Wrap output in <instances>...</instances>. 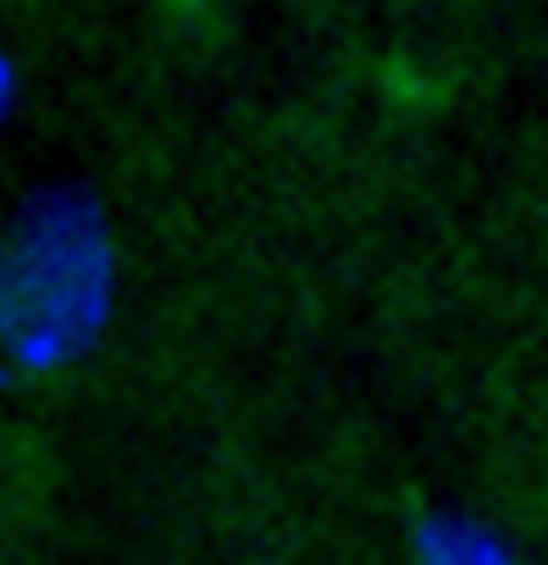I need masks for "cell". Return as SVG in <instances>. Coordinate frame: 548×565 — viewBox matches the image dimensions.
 I'll list each match as a JSON object with an SVG mask.
<instances>
[{"instance_id":"obj_1","label":"cell","mask_w":548,"mask_h":565,"mask_svg":"<svg viewBox=\"0 0 548 565\" xmlns=\"http://www.w3.org/2000/svg\"><path fill=\"white\" fill-rule=\"evenodd\" d=\"M111 306V244L89 205L51 200L0 249V344L23 366L73 361Z\"/></svg>"},{"instance_id":"obj_2","label":"cell","mask_w":548,"mask_h":565,"mask_svg":"<svg viewBox=\"0 0 548 565\" xmlns=\"http://www.w3.org/2000/svg\"><path fill=\"white\" fill-rule=\"evenodd\" d=\"M432 559H482V554H498L493 543H482L476 532H465V526H454V521H438V526H427V543H421Z\"/></svg>"}]
</instances>
